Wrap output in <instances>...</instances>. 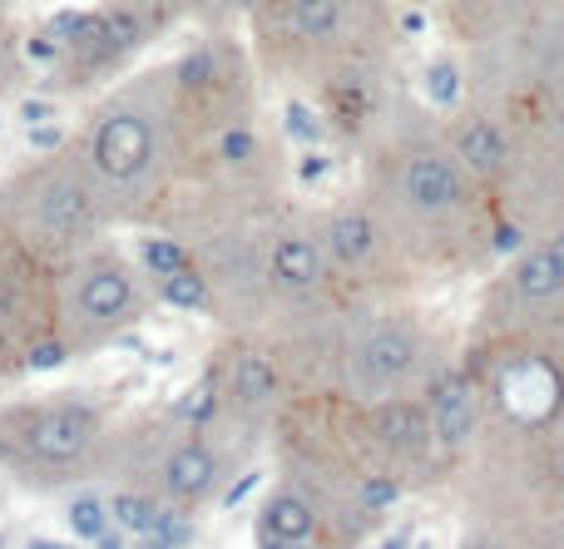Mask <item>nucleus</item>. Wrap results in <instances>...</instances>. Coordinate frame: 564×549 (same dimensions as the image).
Returning <instances> with one entry per match:
<instances>
[{
    "label": "nucleus",
    "instance_id": "7ed1b4c3",
    "mask_svg": "<svg viewBox=\"0 0 564 549\" xmlns=\"http://www.w3.org/2000/svg\"><path fill=\"white\" fill-rule=\"evenodd\" d=\"M263 79L312 95L327 75L397 50V0H268L248 20Z\"/></svg>",
    "mask_w": 564,
    "mask_h": 549
},
{
    "label": "nucleus",
    "instance_id": "2f4dec72",
    "mask_svg": "<svg viewBox=\"0 0 564 549\" xmlns=\"http://www.w3.org/2000/svg\"><path fill=\"white\" fill-rule=\"evenodd\" d=\"M95 545H99V549H124V545H119V540H115V535H99V540H95Z\"/></svg>",
    "mask_w": 564,
    "mask_h": 549
},
{
    "label": "nucleus",
    "instance_id": "b1692460",
    "mask_svg": "<svg viewBox=\"0 0 564 549\" xmlns=\"http://www.w3.org/2000/svg\"><path fill=\"white\" fill-rule=\"evenodd\" d=\"M109 501H99V495H79V501H69V530L79 535V540H99V535H109Z\"/></svg>",
    "mask_w": 564,
    "mask_h": 549
},
{
    "label": "nucleus",
    "instance_id": "9d476101",
    "mask_svg": "<svg viewBox=\"0 0 564 549\" xmlns=\"http://www.w3.org/2000/svg\"><path fill=\"white\" fill-rule=\"evenodd\" d=\"M204 382L214 386L218 402V421L208 426V436L228 431L234 441L273 431L278 411L297 396V376H292V362L273 332H228Z\"/></svg>",
    "mask_w": 564,
    "mask_h": 549
},
{
    "label": "nucleus",
    "instance_id": "412c9836",
    "mask_svg": "<svg viewBox=\"0 0 564 549\" xmlns=\"http://www.w3.org/2000/svg\"><path fill=\"white\" fill-rule=\"evenodd\" d=\"M282 134L302 149H317L322 139H327V119H322V109L312 105L307 95H292L288 105H282Z\"/></svg>",
    "mask_w": 564,
    "mask_h": 549
},
{
    "label": "nucleus",
    "instance_id": "2eb2a0df",
    "mask_svg": "<svg viewBox=\"0 0 564 549\" xmlns=\"http://www.w3.org/2000/svg\"><path fill=\"white\" fill-rule=\"evenodd\" d=\"M228 446L208 431H178L174 441L164 446L154 465V481H149V495H159L164 505H178V510L194 515L198 505H208L218 495L228 475Z\"/></svg>",
    "mask_w": 564,
    "mask_h": 549
},
{
    "label": "nucleus",
    "instance_id": "c9c22d12",
    "mask_svg": "<svg viewBox=\"0 0 564 549\" xmlns=\"http://www.w3.org/2000/svg\"><path fill=\"white\" fill-rule=\"evenodd\" d=\"M10 6H15V0H0V10H10Z\"/></svg>",
    "mask_w": 564,
    "mask_h": 549
},
{
    "label": "nucleus",
    "instance_id": "c85d7f7f",
    "mask_svg": "<svg viewBox=\"0 0 564 549\" xmlns=\"http://www.w3.org/2000/svg\"><path fill=\"white\" fill-rule=\"evenodd\" d=\"M50 114H55L50 99H25V105H20V119H25V124H45Z\"/></svg>",
    "mask_w": 564,
    "mask_h": 549
},
{
    "label": "nucleus",
    "instance_id": "58836bf2",
    "mask_svg": "<svg viewBox=\"0 0 564 549\" xmlns=\"http://www.w3.org/2000/svg\"><path fill=\"white\" fill-rule=\"evenodd\" d=\"M0 549H6V545H0Z\"/></svg>",
    "mask_w": 564,
    "mask_h": 549
},
{
    "label": "nucleus",
    "instance_id": "aec40b11",
    "mask_svg": "<svg viewBox=\"0 0 564 549\" xmlns=\"http://www.w3.org/2000/svg\"><path fill=\"white\" fill-rule=\"evenodd\" d=\"M109 520L119 525V530H129V535H154V520H159V495H149V491H119L115 501H109Z\"/></svg>",
    "mask_w": 564,
    "mask_h": 549
},
{
    "label": "nucleus",
    "instance_id": "0eeeda50",
    "mask_svg": "<svg viewBox=\"0 0 564 549\" xmlns=\"http://www.w3.org/2000/svg\"><path fill=\"white\" fill-rule=\"evenodd\" d=\"M564 312V208L500 257L470 317L466 347H506L545 332Z\"/></svg>",
    "mask_w": 564,
    "mask_h": 549
},
{
    "label": "nucleus",
    "instance_id": "393cba45",
    "mask_svg": "<svg viewBox=\"0 0 564 549\" xmlns=\"http://www.w3.org/2000/svg\"><path fill=\"white\" fill-rule=\"evenodd\" d=\"M154 535H159V540H164V545L184 549L188 540H194V520H188V510H178V505H164V501H159Z\"/></svg>",
    "mask_w": 564,
    "mask_h": 549
},
{
    "label": "nucleus",
    "instance_id": "473e14b6",
    "mask_svg": "<svg viewBox=\"0 0 564 549\" xmlns=\"http://www.w3.org/2000/svg\"><path fill=\"white\" fill-rule=\"evenodd\" d=\"M258 549H317V545H258Z\"/></svg>",
    "mask_w": 564,
    "mask_h": 549
},
{
    "label": "nucleus",
    "instance_id": "6ab92c4d",
    "mask_svg": "<svg viewBox=\"0 0 564 549\" xmlns=\"http://www.w3.org/2000/svg\"><path fill=\"white\" fill-rule=\"evenodd\" d=\"M139 267H144L154 283H164V277L194 267V248H188L178 233H164V228H154V233L139 238Z\"/></svg>",
    "mask_w": 564,
    "mask_h": 549
},
{
    "label": "nucleus",
    "instance_id": "f3484780",
    "mask_svg": "<svg viewBox=\"0 0 564 549\" xmlns=\"http://www.w3.org/2000/svg\"><path fill=\"white\" fill-rule=\"evenodd\" d=\"M258 545H317L322 549V510L302 485L282 481L268 491L263 510H258Z\"/></svg>",
    "mask_w": 564,
    "mask_h": 549
},
{
    "label": "nucleus",
    "instance_id": "f704fd0d",
    "mask_svg": "<svg viewBox=\"0 0 564 549\" xmlns=\"http://www.w3.org/2000/svg\"><path fill=\"white\" fill-rule=\"evenodd\" d=\"M381 549H406V535H397V540H391V545H381Z\"/></svg>",
    "mask_w": 564,
    "mask_h": 549
},
{
    "label": "nucleus",
    "instance_id": "c756f323",
    "mask_svg": "<svg viewBox=\"0 0 564 549\" xmlns=\"http://www.w3.org/2000/svg\"><path fill=\"white\" fill-rule=\"evenodd\" d=\"M297 174L307 178V184H317V178L327 174V158H312V154H307V158H302V168H297Z\"/></svg>",
    "mask_w": 564,
    "mask_h": 549
},
{
    "label": "nucleus",
    "instance_id": "f257e3e1",
    "mask_svg": "<svg viewBox=\"0 0 564 549\" xmlns=\"http://www.w3.org/2000/svg\"><path fill=\"white\" fill-rule=\"evenodd\" d=\"M357 188L421 283L480 273L500 257V213L451 149L441 114L401 95L357 149Z\"/></svg>",
    "mask_w": 564,
    "mask_h": 549
},
{
    "label": "nucleus",
    "instance_id": "4be33fe9",
    "mask_svg": "<svg viewBox=\"0 0 564 549\" xmlns=\"http://www.w3.org/2000/svg\"><path fill=\"white\" fill-rule=\"evenodd\" d=\"M268 0H194V25H204V30H238V25H248V20L263 10Z\"/></svg>",
    "mask_w": 564,
    "mask_h": 549
},
{
    "label": "nucleus",
    "instance_id": "5701e85b",
    "mask_svg": "<svg viewBox=\"0 0 564 549\" xmlns=\"http://www.w3.org/2000/svg\"><path fill=\"white\" fill-rule=\"evenodd\" d=\"M159 303L178 307V312H208V283H204V273H198V263L164 277V283H159Z\"/></svg>",
    "mask_w": 564,
    "mask_h": 549
},
{
    "label": "nucleus",
    "instance_id": "423d86ee",
    "mask_svg": "<svg viewBox=\"0 0 564 549\" xmlns=\"http://www.w3.org/2000/svg\"><path fill=\"white\" fill-rule=\"evenodd\" d=\"M105 441V406L89 396H50V402L0 411V471H10L25 485L50 491V485L99 475Z\"/></svg>",
    "mask_w": 564,
    "mask_h": 549
},
{
    "label": "nucleus",
    "instance_id": "6e6552de",
    "mask_svg": "<svg viewBox=\"0 0 564 549\" xmlns=\"http://www.w3.org/2000/svg\"><path fill=\"white\" fill-rule=\"evenodd\" d=\"M154 287V277L105 238L59 263V342L69 347V356L99 352L144 322L159 297Z\"/></svg>",
    "mask_w": 564,
    "mask_h": 549
},
{
    "label": "nucleus",
    "instance_id": "4468645a",
    "mask_svg": "<svg viewBox=\"0 0 564 549\" xmlns=\"http://www.w3.org/2000/svg\"><path fill=\"white\" fill-rule=\"evenodd\" d=\"M361 416H367V441L381 471L397 475L406 491L411 485H446L441 481V455H436V431H431L426 392L361 402Z\"/></svg>",
    "mask_w": 564,
    "mask_h": 549
},
{
    "label": "nucleus",
    "instance_id": "9b49d317",
    "mask_svg": "<svg viewBox=\"0 0 564 549\" xmlns=\"http://www.w3.org/2000/svg\"><path fill=\"white\" fill-rule=\"evenodd\" d=\"M317 228L327 257L337 267L341 287L357 303H387V297H406L411 287H421V277L411 273L406 253L397 248V238L387 233V223L377 218V208L367 204L361 188L332 198L327 208H317Z\"/></svg>",
    "mask_w": 564,
    "mask_h": 549
},
{
    "label": "nucleus",
    "instance_id": "ddd939ff",
    "mask_svg": "<svg viewBox=\"0 0 564 549\" xmlns=\"http://www.w3.org/2000/svg\"><path fill=\"white\" fill-rule=\"evenodd\" d=\"M59 337V263L0 228V376H20L35 342Z\"/></svg>",
    "mask_w": 564,
    "mask_h": 549
},
{
    "label": "nucleus",
    "instance_id": "20e7f679",
    "mask_svg": "<svg viewBox=\"0 0 564 549\" xmlns=\"http://www.w3.org/2000/svg\"><path fill=\"white\" fill-rule=\"evenodd\" d=\"M456 362L441 332L401 297L387 303H357L341 312L332 337L327 386L351 402H387V396H416Z\"/></svg>",
    "mask_w": 564,
    "mask_h": 549
},
{
    "label": "nucleus",
    "instance_id": "4c0bfd02",
    "mask_svg": "<svg viewBox=\"0 0 564 549\" xmlns=\"http://www.w3.org/2000/svg\"><path fill=\"white\" fill-rule=\"evenodd\" d=\"M550 6H555V0H550Z\"/></svg>",
    "mask_w": 564,
    "mask_h": 549
},
{
    "label": "nucleus",
    "instance_id": "f03ea898",
    "mask_svg": "<svg viewBox=\"0 0 564 549\" xmlns=\"http://www.w3.org/2000/svg\"><path fill=\"white\" fill-rule=\"evenodd\" d=\"M75 144L105 194L109 223H154L188 164V124L169 59L115 79L85 114Z\"/></svg>",
    "mask_w": 564,
    "mask_h": 549
},
{
    "label": "nucleus",
    "instance_id": "1a4fd4ad",
    "mask_svg": "<svg viewBox=\"0 0 564 549\" xmlns=\"http://www.w3.org/2000/svg\"><path fill=\"white\" fill-rule=\"evenodd\" d=\"M263 257H268V293H273V332L297 322H322V317L357 307V297L341 287L337 267L327 257L317 208L302 204L273 208L263 228Z\"/></svg>",
    "mask_w": 564,
    "mask_h": 549
},
{
    "label": "nucleus",
    "instance_id": "39448f33",
    "mask_svg": "<svg viewBox=\"0 0 564 549\" xmlns=\"http://www.w3.org/2000/svg\"><path fill=\"white\" fill-rule=\"evenodd\" d=\"M0 228L50 263H69L105 238L109 208L75 139L35 154V164L15 168L0 184Z\"/></svg>",
    "mask_w": 564,
    "mask_h": 549
},
{
    "label": "nucleus",
    "instance_id": "e433bc0d",
    "mask_svg": "<svg viewBox=\"0 0 564 549\" xmlns=\"http://www.w3.org/2000/svg\"><path fill=\"white\" fill-rule=\"evenodd\" d=\"M0 501H6V491H0Z\"/></svg>",
    "mask_w": 564,
    "mask_h": 549
},
{
    "label": "nucleus",
    "instance_id": "a211bd4d",
    "mask_svg": "<svg viewBox=\"0 0 564 549\" xmlns=\"http://www.w3.org/2000/svg\"><path fill=\"white\" fill-rule=\"evenodd\" d=\"M466 525H490V530H500L516 549H564V495L535 501V505H516V510H500V515H490V520H466Z\"/></svg>",
    "mask_w": 564,
    "mask_h": 549
},
{
    "label": "nucleus",
    "instance_id": "7c9ffc66",
    "mask_svg": "<svg viewBox=\"0 0 564 549\" xmlns=\"http://www.w3.org/2000/svg\"><path fill=\"white\" fill-rule=\"evenodd\" d=\"M139 549H174V545H164L159 535H144V540H139Z\"/></svg>",
    "mask_w": 564,
    "mask_h": 549
},
{
    "label": "nucleus",
    "instance_id": "bb28decb",
    "mask_svg": "<svg viewBox=\"0 0 564 549\" xmlns=\"http://www.w3.org/2000/svg\"><path fill=\"white\" fill-rule=\"evenodd\" d=\"M460 549H516L500 530H490V525H466V535H460Z\"/></svg>",
    "mask_w": 564,
    "mask_h": 549
},
{
    "label": "nucleus",
    "instance_id": "f8f14e48",
    "mask_svg": "<svg viewBox=\"0 0 564 549\" xmlns=\"http://www.w3.org/2000/svg\"><path fill=\"white\" fill-rule=\"evenodd\" d=\"M45 35L59 45V59L50 69L55 89H109L139 50H149L159 40V30L149 20L129 15L115 0H99L85 10H55L45 20Z\"/></svg>",
    "mask_w": 564,
    "mask_h": 549
},
{
    "label": "nucleus",
    "instance_id": "cd10ccee",
    "mask_svg": "<svg viewBox=\"0 0 564 549\" xmlns=\"http://www.w3.org/2000/svg\"><path fill=\"white\" fill-rule=\"evenodd\" d=\"M59 144H69V134L59 124H30V149H35V154H50V149H59Z\"/></svg>",
    "mask_w": 564,
    "mask_h": 549
},
{
    "label": "nucleus",
    "instance_id": "a878e982",
    "mask_svg": "<svg viewBox=\"0 0 564 549\" xmlns=\"http://www.w3.org/2000/svg\"><path fill=\"white\" fill-rule=\"evenodd\" d=\"M520 342H535L540 352L555 362V372H560V382H564V312L555 317V322L545 327V332H535V337H520Z\"/></svg>",
    "mask_w": 564,
    "mask_h": 549
},
{
    "label": "nucleus",
    "instance_id": "dca6fc26",
    "mask_svg": "<svg viewBox=\"0 0 564 549\" xmlns=\"http://www.w3.org/2000/svg\"><path fill=\"white\" fill-rule=\"evenodd\" d=\"M550 0H436V15L460 55L516 40Z\"/></svg>",
    "mask_w": 564,
    "mask_h": 549
},
{
    "label": "nucleus",
    "instance_id": "72a5a7b5",
    "mask_svg": "<svg viewBox=\"0 0 564 549\" xmlns=\"http://www.w3.org/2000/svg\"><path fill=\"white\" fill-rule=\"evenodd\" d=\"M30 549H65V545H50V540H30Z\"/></svg>",
    "mask_w": 564,
    "mask_h": 549
}]
</instances>
